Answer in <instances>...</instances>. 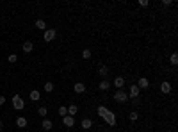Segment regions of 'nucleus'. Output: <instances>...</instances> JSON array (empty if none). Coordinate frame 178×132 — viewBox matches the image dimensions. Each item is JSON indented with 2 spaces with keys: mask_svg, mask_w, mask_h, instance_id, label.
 Instances as JSON below:
<instances>
[{
  "mask_svg": "<svg viewBox=\"0 0 178 132\" xmlns=\"http://www.w3.org/2000/svg\"><path fill=\"white\" fill-rule=\"evenodd\" d=\"M96 113L103 118V120H105L107 121V123L110 125V127H114V125H116V116H114V113H112V111H109L107 107H103V105H100L98 109H96Z\"/></svg>",
  "mask_w": 178,
  "mask_h": 132,
  "instance_id": "1",
  "label": "nucleus"
},
{
  "mask_svg": "<svg viewBox=\"0 0 178 132\" xmlns=\"http://www.w3.org/2000/svg\"><path fill=\"white\" fill-rule=\"evenodd\" d=\"M13 105H14L16 111H22V109L25 107V102L22 100V96H20V95H14V96H13Z\"/></svg>",
  "mask_w": 178,
  "mask_h": 132,
  "instance_id": "2",
  "label": "nucleus"
},
{
  "mask_svg": "<svg viewBox=\"0 0 178 132\" xmlns=\"http://www.w3.org/2000/svg\"><path fill=\"white\" fill-rule=\"evenodd\" d=\"M114 100H116V102H127V100H128V95L125 93L123 89H118L116 93H114Z\"/></svg>",
  "mask_w": 178,
  "mask_h": 132,
  "instance_id": "3",
  "label": "nucleus"
},
{
  "mask_svg": "<svg viewBox=\"0 0 178 132\" xmlns=\"http://www.w3.org/2000/svg\"><path fill=\"white\" fill-rule=\"evenodd\" d=\"M55 36H57V32H55V29H46L45 30V41H54L55 39Z\"/></svg>",
  "mask_w": 178,
  "mask_h": 132,
  "instance_id": "4",
  "label": "nucleus"
},
{
  "mask_svg": "<svg viewBox=\"0 0 178 132\" xmlns=\"http://www.w3.org/2000/svg\"><path fill=\"white\" fill-rule=\"evenodd\" d=\"M62 123H64V127H73L75 125V118L73 116H62Z\"/></svg>",
  "mask_w": 178,
  "mask_h": 132,
  "instance_id": "5",
  "label": "nucleus"
},
{
  "mask_svg": "<svg viewBox=\"0 0 178 132\" xmlns=\"http://www.w3.org/2000/svg\"><path fill=\"white\" fill-rule=\"evenodd\" d=\"M128 96H132V98H137V96H139V86H130Z\"/></svg>",
  "mask_w": 178,
  "mask_h": 132,
  "instance_id": "6",
  "label": "nucleus"
},
{
  "mask_svg": "<svg viewBox=\"0 0 178 132\" xmlns=\"http://www.w3.org/2000/svg\"><path fill=\"white\" fill-rule=\"evenodd\" d=\"M78 113V107H77V104H71L70 107H68V116H73L75 118V114Z\"/></svg>",
  "mask_w": 178,
  "mask_h": 132,
  "instance_id": "7",
  "label": "nucleus"
},
{
  "mask_svg": "<svg viewBox=\"0 0 178 132\" xmlns=\"http://www.w3.org/2000/svg\"><path fill=\"white\" fill-rule=\"evenodd\" d=\"M139 89H146V88H148L150 86V80L148 79H146V77H143V79H139Z\"/></svg>",
  "mask_w": 178,
  "mask_h": 132,
  "instance_id": "8",
  "label": "nucleus"
},
{
  "mask_svg": "<svg viewBox=\"0 0 178 132\" xmlns=\"http://www.w3.org/2000/svg\"><path fill=\"white\" fill-rule=\"evenodd\" d=\"M22 48H23V52H25V54H29V52H32V50H34V43H30V41H25Z\"/></svg>",
  "mask_w": 178,
  "mask_h": 132,
  "instance_id": "9",
  "label": "nucleus"
},
{
  "mask_svg": "<svg viewBox=\"0 0 178 132\" xmlns=\"http://www.w3.org/2000/svg\"><path fill=\"white\" fill-rule=\"evenodd\" d=\"M114 86H116L118 89H123V86H125V79H123V77H116V79H114Z\"/></svg>",
  "mask_w": 178,
  "mask_h": 132,
  "instance_id": "10",
  "label": "nucleus"
},
{
  "mask_svg": "<svg viewBox=\"0 0 178 132\" xmlns=\"http://www.w3.org/2000/svg\"><path fill=\"white\" fill-rule=\"evenodd\" d=\"M160 91L167 95V93H169V91H171V84L167 82V80H166V82H162V84H160Z\"/></svg>",
  "mask_w": 178,
  "mask_h": 132,
  "instance_id": "11",
  "label": "nucleus"
},
{
  "mask_svg": "<svg viewBox=\"0 0 178 132\" xmlns=\"http://www.w3.org/2000/svg\"><path fill=\"white\" fill-rule=\"evenodd\" d=\"M73 91H75V93H84V91H86V86H84L82 82H77L75 86H73Z\"/></svg>",
  "mask_w": 178,
  "mask_h": 132,
  "instance_id": "12",
  "label": "nucleus"
},
{
  "mask_svg": "<svg viewBox=\"0 0 178 132\" xmlns=\"http://www.w3.org/2000/svg\"><path fill=\"white\" fill-rule=\"evenodd\" d=\"M16 125L18 127H27V118H23V116L16 118Z\"/></svg>",
  "mask_w": 178,
  "mask_h": 132,
  "instance_id": "13",
  "label": "nucleus"
},
{
  "mask_svg": "<svg viewBox=\"0 0 178 132\" xmlns=\"http://www.w3.org/2000/svg\"><path fill=\"white\" fill-rule=\"evenodd\" d=\"M91 127H93V121L89 118H84L82 120V129H91Z\"/></svg>",
  "mask_w": 178,
  "mask_h": 132,
  "instance_id": "14",
  "label": "nucleus"
},
{
  "mask_svg": "<svg viewBox=\"0 0 178 132\" xmlns=\"http://www.w3.org/2000/svg\"><path fill=\"white\" fill-rule=\"evenodd\" d=\"M102 91H107L109 88H110V82H109V80H102V82H100V86H98Z\"/></svg>",
  "mask_w": 178,
  "mask_h": 132,
  "instance_id": "15",
  "label": "nucleus"
},
{
  "mask_svg": "<svg viewBox=\"0 0 178 132\" xmlns=\"http://www.w3.org/2000/svg\"><path fill=\"white\" fill-rule=\"evenodd\" d=\"M41 127H43L45 130H50V129H52V121H50V120H43V123H41Z\"/></svg>",
  "mask_w": 178,
  "mask_h": 132,
  "instance_id": "16",
  "label": "nucleus"
},
{
  "mask_svg": "<svg viewBox=\"0 0 178 132\" xmlns=\"http://www.w3.org/2000/svg\"><path fill=\"white\" fill-rule=\"evenodd\" d=\"M98 73H100L102 77H107V75H109V68H107V66H100V72H98Z\"/></svg>",
  "mask_w": 178,
  "mask_h": 132,
  "instance_id": "17",
  "label": "nucleus"
},
{
  "mask_svg": "<svg viewBox=\"0 0 178 132\" xmlns=\"http://www.w3.org/2000/svg\"><path fill=\"white\" fill-rule=\"evenodd\" d=\"M36 27L41 29V30H46V23L43 22V20H38V22H36Z\"/></svg>",
  "mask_w": 178,
  "mask_h": 132,
  "instance_id": "18",
  "label": "nucleus"
},
{
  "mask_svg": "<svg viewBox=\"0 0 178 132\" xmlns=\"http://www.w3.org/2000/svg\"><path fill=\"white\" fill-rule=\"evenodd\" d=\"M30 100H39V91H30Z\"/></svg>",
  "mask_w": 178,
  "mask_h": 132,
  "instance_id": "19",
  "label": "nucleus"
},
{
  "mask_svg": "<svg viewBox=\"0 0 178 132\" xmlns=\"http://www.w3.org/2000/svg\"><path fill=\"white\" fill-rule=\"evenodd\" d=\"M169 61H171V64H178V54H176V52H175V54H171Z\"/></svg>",
  "mask_w": 178,
  "mask_h": 132,
  "instance_id": "20",
  "label": "nucleus"
},
{
  "mask_svg": "<svg viewBox=\"0 0 178 132\" xmlns=\"http://www.w3.org/2000/svg\"><path fill=\"white\" fill-rule=\"evenodd\" d=\"M82 59H91V50H89V48H86V50L82 52Z\"/></svg>",
  "mask_w": 178,
  "mask_h": 132,
  "instance_id": "21",
  "label": "nucleus"
},
{
  "mask_svg": "<svg viewBox=\"0 0 178 132\" xmlns=\"http://www.w3.org/2000/svg\"><path fill=\"white\" fill-rule=\"evenodd\" d=\"M45 91H46V93H52V91H54V84L46 82V84H45Z\"/></svg>",
  "mask_w": 178,
  "mask_h": 132,
  "instance_id": "22",
  "label": "nucleus"
},
{
  "mask_svg": "<svg viewBox=\"0 0 178 132\" xmlns=\"http://www.w3.org/2000/svg\"><path fill=\"white\" fill-rule=\"evenodd\" d=\"M59 114L61 116H68V107H64V105L59 107Z\"/></svg>",
  "mask_w": 178,
  "mask_h": 132,
  "instance_id": "23",
  "label": "nucleus"
},
{
  "mask_svg": "<svg viewBox=\"0 0 178 132\" xmlns=\"http://www.w3.org/2000/svg\"><path fill=\"white\" fill-rule=\"evenodd\" d=\"M38 113H39V116H45V114L48 113V111H46V107H45V105H41V107H39V111H38Z\"/></svg>",
  "mask_w": 178,
  "mask_h": 132,
  "instance_id": "24",
  "label": "nucleus"
},
{
  "mask_svg": "<svg viewBox=\"0 0 178 132\" xmlns=\"http://www.w3.org/2000/svg\"><path fill=\"white\" fill-rule=\"evenodd\" d=\"M16 59H18V55H16V54H11V55L7 57V61H9V63H16Z\"/></svg>",
  "mask_w": 178,
  "mask_h": 132,
  "instance_id": "25",
  "label": "nucleus"
},
{
  "mask_svg": "<svg viewBox=\"0 0 178 132\" xmlns=\"http://www.w3.org/2000/svg\"><path fill=\"white\" fill-rule=\"evenodd\" d=\"M137 118H139V114L135 113V111H132V113H130V120H132V121H135Z\"/></svg>",
  "mask_w": 178,
  "mask_h": 132,
  "instance_id": "26",
  "label": "nucleus"
},
{
  "mask_svg": "<svg viewBox=\"0 0 178 132\" xmlns=\"http://www.w3.org/2000/svg\"><path fill=\"white\" fill-rule=\"evenodd\" d=\"M139 5H141V7H148L150 2H148V0H139Z\"/></svg>",
  "mask_w": 178,
  "mask_h": 132,
  "instance_id": "27",
  "label": "nucleus"
},
{
  "mask_svg": "<svg viewBox=\"0 0 178 132\" xmlns=\"http://www.w3.org/2000/svg\"><path fill=\"white\" fill-rule=\"evenodd\" d=\"M162 4H164V5H171L173 0H162Z\"/></svg>",
  "mask_w": 178,
  "mask_h": 132,
  "instance_id": "28",
  "label": "nucleus"
},
{
  "mask_svg": "<svg viewBox=\"0 0 178 132\" xmlns=\"http://www.w3.org/2000/svg\"><path fill=\"white\" fill-rule=\"evenodd\" d=\"M4 104H5V98H4L2 95H0V105H4Z\"/></svg>",
  "mask_w": 178,
  "mask_h": 132,
  "instance_id": "29",
  "label": "nucleus"
},
{
  "mask_svg": "<svg viewBox=\"0 0 178 132\" xmlns=\"http://www.w3.org/2000/svg\"><path fill=\"white\" fill-rule=\"evenodd\" d=\"M4 129V123H2V121H0V130H2Z\"/></svg>",
  "mask_w": 178,
  "mask_h": 132,
  "instance_id": "30",
  "label": "nucleus"
}]
</instances>
